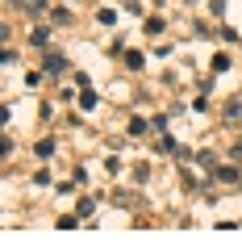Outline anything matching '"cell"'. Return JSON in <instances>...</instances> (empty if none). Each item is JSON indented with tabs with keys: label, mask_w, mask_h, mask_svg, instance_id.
<instances>
[{
	"label": "cell",
	"mask_w": 242,
	"mask_h": 251,
	"mask_svg": "<svg viewBox=\"0 0 242 251\" xmlns=\"http://www.w3.org/2000/svg\"><path fill=\"white\" fill-rule=\"evenodd\" d=\"M96 21H100V25H113V21H117V9H100Z\"/></svg>",
	"instance_id": "5"
},
{
	"label": "cell",
	"mask_w": 242,
	"mask_h": 251,
	"mask_svg": "<svg viewBox=\"0 0 242 251\" xmlns=\"http://www.w3.org/2000/svg\"><path fill=\"white\" fill-rule=\"evenodd\" d=\"M75 209H80V218H92V209H96V205H92V201L84 197V201H80V205H75Z\"/></svg>",
	"instance_id": "11"
},
{
	"label": "cell",
	"mask_w": 242,
	"mask_h": 251,
	"mask_svg": "<svg viewBox=\"0 0 242 251\" xmlns=\"http://www.w3.org/2000/svg\"><path fill=\"white\" fill-rule=\"evenodd\" d=\"M38 155H42V159H50V155H54V143H50V138H46V143H38Z\"/></svg>",
	"instance_id": "10"
},
{
	"label": "cell",
	"mask_w": 242,
	"mask_h": 251,
	"mask_svg": "<svg viewBox=\"0 0 242 251\" xmlns=\"http://www.w3.org/2000/svg\"><path fill=\"white\" fill-rule=\"evenodd\" d=\"M42 72H50V75H59V72H67V59H63V54H46V67H42Z\"/></svg>",
	"instance_id": "1"
},
{
	"label": "cell",
	"mask_w": 242,
	"mask_h": 251,
	"mask_svg": "<svg viewBox=\"0 0 242 251\" xmlns=\"http://www.w3.org/2000/svg\"><path fill=\"white\" fill-rule=\"evenodd\" d=\"M217 180L221 184H238V168H217Z\"/></svg>",
	"instance_id": "3"
},
{
	"label": "cell",
	"mask_w": 242,
	"mask_h": 251,
	"mask_svg": "<svg viewBox=\"0 0 242 251\" xmlns=\"http://www.w3.org/2000/svg\"><path fill=\"white\" fill-rule=\"evenodd\" d=\"M230 155H234V159H242V138H238V147H234V151H230Z\"/></svg>",
	"instance_id": "13"
},
{
	"label": "cell",
	"mask_w": 242,
	"mask_h": 251,
	"mask_svg": "<svg viewBox=\"0 0 242 251\" xmlns=\"http://www.w3.org/2000/svg\"><path fill=\"white\" fill-rule=\"evenodd\" d=\"M230 67V54H213V72H225Z\"/></svg>",
	"instance_id": "9"
},
{
	"label": "cell",
	"mask_w": 242,
	"mask_h": 251,
	"mask_svg": "<svg viewBox=\"0 0 242 251\" xmlns=\"http://www.w3.org/2000/svg\"><path fill=\"white\" fill-rule=\"evenodd\" d=\"M126 67H130V72H142V54L130 50V54H126Z\"/></svg>",
	"instance_id": "4"
},
{
	"label": "cell",
	"mask_w": 242,
	"mask_h": 251,
	"mask_svg": "<svg viewBox=\"0 0 242 251\" xmlns=\"http://www.w3.org/2000/svg\"><path fill=\"white\" fill-rule=\"evenodd\" d=\"M25 9H29V13H42V9H46V0H25Z\"/></svg>",
	"instance_id": "12"
},
{
	"label": "cell",
	"mask_w": 242,
	"mask_h": 251,
	"mask_svg": "<svg viewBox=\"0 0 242 251\" xmlns=\"http://www.w3.org/2000/svg\"><path fill=\"white\" fill-rule=\"evenodd\" d=\"M29 42H34L38 50H46V46H50V29H34V38H29Z\"/></svg>",
	"instance_id": "2"
},
{
	"label": "cell",
	"mask_w": 242,
	"mask_h": 251,
	"mask_svg": "<svg viewBox=\"0 0 242 251\" xmlns=\"http://www.w3.org/2000/svg\"><path fill=\"white\" fill-rule=\"evenodd\" d=\"M80 109H96V92H88V88H84V97H80Z\"/></svg>",
	"instance_id": "7"
},
{
	"label": "cell",
	"mask_w": 242,
	"mask_h": 251,
	"mask_svg": "<svg viewBox=\"0 0 242 251\" xmlns=\"http://www.w3.org/2000/svg\"><path fill=\"white\" fill-rule=\"evenodd\" d=\"M197 159H200V168H217V155H213V151H200Z\"/></svg>",
	"instance_id": "6"
},
{
	"label": "cell",
	"mask_w": 242,
	"mask_h": 251,
	"mask_svg": "<svg viewBox=\"0 0 242 251\" xmlns=\"http://www.w3.org/2000/svg\"><path fill=\"white\" fill-rule=\"evenodd\" d=\"M146 130V117H130V134H142Z\"/></svg>",
	"instance_id": "8"
}]
</instances>
